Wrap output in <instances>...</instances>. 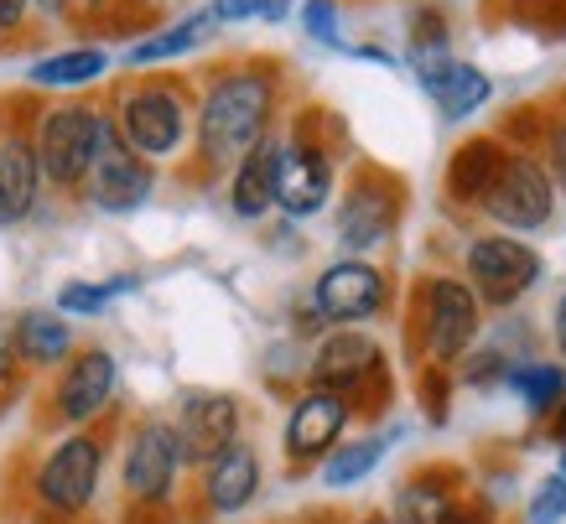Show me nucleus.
<instances>
[{"instance_id": "72a5a7b5", "label": "nucleus", "mask_w": 566, "mask_h": 524, "mask_svg": "<svg viewBox=\"0 0 566 524\" xmlns=\"http://www.w3.org/2000/svg\"><path fill=\"white\" fill-rule=\"evenodd\" d=\"M27 6H36V0H0V36L17 32L21 21H27Z\"/></svg>"}, {"instance_id": "f03ea898", "label": "nucleus", "mask_w": 566, "mask_h": 524, "mask_svg": "<svg viewBox=\"0 0 566 524\" xmlns=\"http://www.w3.org/2000/svg\"><path fill=\"white\" fill-rule=\"evenodd\" d=\"M115 136L88 104H57L36 125V161L52 187H78L99 161L104 140Z\"/></svg>"}, {"instance_id": "423d86ee", "label": "nucleus", "mask_w": 566, "mask_h": 524, "mask_svg": "<svg viewBox=\"0 0 566 524\" xmlns=\"http://www.w3.org/2000/svg\"><path fill=\"white\" fill-rule=\"evenodd\" d=\"M479 291L468 281H452V275H437L427 281V354L437 364H452L463 358L473 343H479Z\"/></svg>"}, {"instance_id": "ea45409f", "label": "nucleus", "mask_w": 566, "mask_h": 524, "mask_svg": "<svg viewBox=\"0 0 566 524\" xmlns=\"http://www.w3.org/2000/svg\"><path fill=\"white\" fill-rule=\"evenodd\" d=\"M265 17L281 21V17H286V0H265Z\"/></svg>"}, {"instance_id": "a211bd4d", "label": "nucleus", "mask_w": 566, "mask_h": 524, "mask_svg": "<svg viewBox=\"0 0 566 524\" xmlns=\"http://www.w3.org/2000/svg\"><path fill=\"white\" fill-rule=\"evenodd\" d=\"M281 151H286V146L260 140L255 151H250L240 167H234L229 208H234L240 219H265V213L275 208V198H281Z\"/></svg>"}, {"instance_id": "7c9ffc66", "label": "nucleus", "mask_w": 566, "mask_h": 524, "mask_svg": "<svg viewBox=\"0 0 566 524\" xmlns=\"http://www.w3.org/2000/svg\"><path fill=\"white\" fill-rule=\"evenodd\" d=\"M427 48H447L442 11H416L411 17V52H427Z\"/></svg>"}, {"instance_id": "dca6fc26", "label": "nucleus", "mask_w": 566, "mask_h": 524, "mask_svg": "<svg viewBox=\"0 0 566 524\" xmlns=\"http://www.w3.org/2000/svg\"><path fill=\"white\" fill-rule=\"evenodd\" d=\"M109 389H115V358L104 348H88L69 364L63 385H57V416L73 426H84L88 416H99L109 406Z\"/></svg>"}, {"instance_id": "f704fd0d", "label": "nucleus", "mask_w": 566, "mask_h": 524, "mask_svg": "<svg viewBox=\"0 0 566 524\" xmlns=\"http://www.w3.org/2000/svg\"><path fill=\"white\" fill-rule=\"evenodd\" d=\"M551 327H556V348L566 354V291L556 296V312H551Z\"/></svg>"}, {"instance_id": "20e7f679", "label": "nucleus", "mask_w": 566, "mask_h": 524, "mask_svg": "<svg viewBox=\"0 0 566 524\" xmlns=\"http://www.w3.org/2000/svg\"><path fill=\"white\" fill-rule=\"evenodd\" d=\"M541 281V254L520 234H483L468 244V286L479 302L510 306Z\"/></svg>"}, {"instance_id": "e433bc0d", "label": "nucleus", "mask_w": 566, "mask_h": 524, "mask_svg": "<svg viewBox=\"0 0 566 524\" xmlns=\"http://www.w3.org/2000/svg\"><path fill=\"white\" fill-rule=\"evenodd\" d=\"M442 524H489V520H483V514H473V509H452Z\"/></svg>"}, {"instance_id": "412c9836", "label": "nucleus", "mask_w": 566, "mask_h": 524, "mask_svg": "<svg viewBox=\"0 0 566 524\" xmlns=\"http://www.w3.org/2000/svg\"><path fill=\"white\" fill-rule=\"evenodd\" d=\"M421 88H427L431 104L442 109V119H468L473 109H483V104H489V94H494L489 73L473 69V63H458V57H452L437 78H427Z\"/></svg>"}, {"instance_id": "f257e3e1", "label": "nucleus", "mask_w": 566, "mask_h": 524, "mask_svg": "<svg viewBox=\"0 0 566 524\" xmlns=\"http://www.w3.org/2000/svg\"><path fill=\"white\" fill-rule=\"evenodd\" d=\"M275 115V84L271 73L240 69L223 73L208 88L203 109H198V136H203L208 161H244L265 140V125Z\"/></svg>"}, {"instance_id": "6e6552de", "label": "nucleus", "mask_w": 566, "mask_h": 524, "mask_svg": "<svg viewBox=\"0 0 566 524\" xmlns=\"http://www.w3.org/2000/svg\"><path fill=\"white\" fill-rule=\"evenodd\" d=\"M312 385L327 389V395H344L348 406L364 400V389H385V358H379V343L364 338V333H333V338L317 348L312 358Z\"/></svg>"}, {"instance_id": "b1692460", "label": "nucleus", "mask_w": 566, "mask_h": 524, "mask_svg": "<svg viewBox=\"0 0 566 524\" xmlns=\"http://www.w3.org/2000/svg\"><path fill=\"white\" fill-rule=\"evenodd\" d=\"M504 385H510L520 400H525V410H531V416H546V410L562 406L566 369H562V364H515Z\"/></svg>"}, {"instance_id": "2eb2a0df", "label": "nucleus", "mask_w": 566, "mask_h": 524, "mask_svg": "<svg viewBox=\"0 0 566 524\" xmlns=\"http://www.w3.org/2000/svg\"><path fill=\"white\" fill-rule=\"evenodd\" d=\"M348 410L354 406H348L344 395H327V389L302 395V400L292 406V416H286V457H292V462L327 457L333 447H338V437H344Z\"/></svg>"}, {"instance_id": "9b49d317", "label": "nucleus", "mask_w": 566, "mask_h": 524, "mask_svg": "<svg viewBox=\"0 0 566 524\" xmlns=\"http://www.w3.org/2000/svg\"><path fill=\"white\" fill-rule=\"evenodd\" d=\"M151 187H156V171L146 167V156L130 151L125 136H109L94 171H88L84 192H88V203L104 208V213H136L151 198Z\"/></svg>"}, {"instance_id": "393cba45", "label": "nucleus", "mask_w": 566, "mask_h": 524, "mask_svg": "<svg viewBox=\"0 0 566 524\" xmlns=\"http://www.w3.org/2000/svg\"><path fill=\"white\" fill-rule=\"evenodd\" d=\"M104 57L99 48H73V52H57V57H42L32 63V84L42 88H78V84H94L104 73Z\"/></svg>"}, {"instance_id": "4c0bfd02", "label": "nucleus", "mask_w": 566, "mask_h": 524, "mask_svg": "<svg viewBox=\"0 0 566 524\" xmlns=\"http://www.w3.org/2000/svg\"><path fill=\"white\" fill-rule=\"evenodd\" d=\"M551 437H556V441H562V447H566V406L556 410V421H551Z\"/></svg>"}, {"instance_id": "9d476101", "label": "nucleus", "mask_w": 566, "mask_h": 524, "mask_svg": "<svg viewBox=\"0 0 566 524\" xmlns=\"http://www.w3.org/2000/svg\"><path fill=\"white\" fill-rule=\"evenodd\" d=\"M395 219H400V187L379 171H359L338 203V239L344 250H375L395 229Z\"/></svg>"}, {"instance_id": "4468645a", "label": "nucleus", "mask_w": 566, "mask_h": 524, "mask_svg": "<svg viewBox=\"0 0 566 524\" xmlns=\"http://www.w3.org/2000/svg\"><path fill=\"white\" fill-rule=\"evenodd\" d=\"M99 462H104L99 441H88V437L63 441V447L48 457L42 478H36L42 504L57 509V514H78V509H88V499H94V489H99Z\"/></svg>"}, {"instance_id": "5701e85b", "label": "nucleus", "mask_w": 566, "mask_h": 524, "mask_svg": "<svg viewBox=\"0 0 566 524\" xmlns=\"http://www.w3.org/2000/svg\"><path fill=\"white\" fill-rule=\"evenodd\" d=\"M213 27H219V17H213V11H198V17L177 21V27H167V32H156L151 42L130 48V69H146V63H167V57H182V52L203 48L208 36H213Z\"/></svg>"}, {"instance_id": "bb28decb", "label": "nucleus", "mask_w": 566, "mask_h": 524, "mask_svg": "<svg viewBox=\"0 0 566 524\" xmlns=\"http://www.w3.org/2000/svg\"><path fill=\"white\" fill-rule=\"evenodd\" d=\"M447 514H452V499H447L442 478H431V473L406 483L400 499H395V524H442Z\"/></svg>"}, {"instance_id": "c9c22d12", "label": "nucleus", "mask_w": 566, "mask_h": 524, "mask_svg": "<svg viewBox=\"0 0 566 524\" xmlns=\"http://www.w3.org/2000/svg\"><path fill=\"white\" fill-rule=\"evenodd\" d=\"M11 354H17V338H6V333H0V379L11 374Z\"/></svg>"}, {"instance_id": "39448f33", "label": "nucleus", "mask_w": 566, "mask_h": 524, "mask_svg": "<svg viewBox=\"0 0 566 524\" xmlns=\"http://www.w3.org/2000/svg\"><path fill=\"white\" fill-rule=\"evenodd\" d=\"M120 136L136 156H172L188 140V104L167 84L136 88L120 104Z\"/></svg>"}, {"instance_id": "cd10ccee", "label": "nucleus", "mask_w": 566, "mask_h": 524, "mask_svg": "<svg viewBox=\"0 0 566 524\" xmlns=\"http://www.w3.org/2000/svg\"><path fill=\"white\" fill-rule=\"evenodd\" d=\"M136 281L130 275H115V281H69V286L57 291V312H84V317H94V312H104V306L115 302L120 291H130Z\"/></svg>"}, {"instance_id": "2f4dec72", "label": "nucleus", "mask_w": 566, "mask_h": 524, "mask_svg": "<svg viewBox=\"0 0 566 524\" xmlns=\"http://www.w3.org/2000/svg\"><path fill=\"white\" fill-rule=\"evenodd\" d=\"M546 171H551V182L566 192V119H556L546 130Z\"/></svg>"}, {"instance_id": "79ce46f5", "label": "nucleus", "mask_w": 566, "mask_h": 524, "mask_svg": "<svg viewBox=\"0 0 566 524\" xmlns=\"http://www.w3.org/2000/svg\"><path fill=\"white\" fill-rule=\"evenodd\" d=\"M562 478H566V457H562Z\"/></svg>"}, {"instance_id": "473e14b6", "label": "nucleus", "mask_w": 566, "mask_h": 524, "mask_svg": "<svg viewBox=\"0 0 566 524\" xmlns=\"http://www.w3.org/2000/svg\"><path fill=\"white\" fill-rule=\"evenodd\" d=\"M208 11H213V17H219V27H223V21H250V17H265V0H213Z\"/></svg>"}, {"instance_id": "c756f323", "label": "nucleus", "mask_w": 566, "mask_h": 524, "mask_svg": "<svg viewBox=\"0 0 566 524\" xmlns=\"http://www.w3.org/2000/svg\"><path fill=\"white\" fill-rule=\"evenodd\" d=\"M566 520V478L551 473L541 489L531 493V524H562Z\"/></svg>"}, {"instance_id": "c85d7f7f", "label": "nucleus", "mask_w": 566, "mask_h": 524, "mask_svg": "<svg viewBox=\"0 0 566 524\" xmlns=\"http://www.w3.org/2000/svg\"><path fill=\"white\" fill-rule=\"evenodd\" d=\"M302 27H307L312 42L344 48V32H338V0H307V6H302Z\"/></svg>"}, {"instance_id": "7ed1b4c3", "label": "nucleus", "mask_w": 566, "mask_h": 524, "mask_svg": "<svg viewBox=\"0 0 566 524\" xmlns=\"http://www.w3.org/2000/svg\"><path fill=\"white\" fill-rule=\"evenodd\" d=\"M483 213L499 223V229H510V234H531V229H546L551 213H556V182H551V171L535 161V156L515 151L499 171L494 192L483 198Z\"/></svg>"}, {"instance_id": "aec40b11", "label": "nucleus", "mask_w": 566, "mask_h": 524, "mask_svg": "<svg viewBox=\"0 0 566 524\" xmlns=\"http://www.w3.org/2000/svg\"><path fill=\"white\" fill-rule=\"evenodd\" d=\"M260 489V457L250 447H229L223 457L208 462V504L219 509V514H234L255 499Z\"/></svg>"}, {"instance_id": "a19ab883", "label": "nucleus", "mask_w": 566, "mask_h": 524, "mask_svg": "<svg viewBox=\"0 0 566 524\" xmlns=\"http://www.w3.org/2000/svg\"><path fill=\"white\" fill-rule=\"evenodd\" d=\"M359 524H395V520H359Z\"/></svg>"}, {"instance_id": "58836bf2", "label": "nucleus", "mask_w": 566, "mask_h": 524, "mask_svg": "<svg viewBox=\"0 0 566 524\" xmlns=\"http://www.w3.org/2000/svg\"><path fill=\"white\" fill-rule=\"evenodd\" d=\"M36 6H42L48 17H63V11H69V0H36Z\"/></svg>"}, {"instance_id": "6ab92c4d", "label": "nucleus", "mask_w": 566, "mask_h": 524, "mask_svg": "<svg viewBox=\"0 0 566 524\" xmlns=\"http://www.w3.org/2000/svg\"><path fill=\"white\" fill-rule=\"evenodd\" d=\"M36 182H42L36 146H27L21 136H6L0 140V229H17L32 213Z\"/></svg>"}, {"instance_id": "f3484780", "label": "nucleus", "mask_w": 566, "mask_h": 524, "mask_svg": "<svg viewBox=\"0 0 566 524\" xmlns=\"http://www.w3.org/2000/svg\"><path fill=\"white\" fill-rule=\"evenodd\" d=\"M504 161H510V151H504L494 136L463 140V146L452 151V161H447V198L463 208H483V198L494 192Z\"/></svg>"}, {"instance_id": "a878e982", "label": "nucleus", "mask_w": 566, "mask_h": 524, "mask_svg": "<svg viewBox=\"0 0 566 524\" xmlns=\"http://www.w3.org/2000/svg\"><path fill=\"white\" fill-rule=\"evenodd\" d=\"M385 447H390L385 437H364V441H348V447H338V452L323 462V483H327V489H354V483H364V478L379 468Z\"/></svg>"}, {"instance_id": "0eeeda50", "label": "nucleus", "mask_w": 566, "mask_h": 524, "mask_svg": "<svg viewBox=\"0 0 566 524\" xmlns=\"http://www.w3.org/2000/svg\"><path fill=\"white\" fill-rule=\"evenodd\" d=\"M172 431L182 441V457L188 462H213L223 457L229 447H240V406L234 395H219V389H188L177 400V416H172Z\"/></svg>"}, {"instance_id": "1a4fd4ad", "label": "nucleus", "mask_w": 566, "mask_h": 524, "mask_svg": "<svg viewBox=\"0 0 566 524\" xmlns=\"http://www.w3.org/2000/svg\"><path fill=\"white\" fill-rule=\"evenodd\" d=\"M327 198H333V156L302 119L292 146L281 151V198L275 203L286 208L292 219H312V213L327 208Z\"/></svg>"}, {"instance_id": "f8f14e48", "label": "nucleus", "mask_w": 566, "mask_h": 524, "mask_svg": "<svg viewBox=\"0 0 566 524\" xmlns=\"http://www.w3.org/2000/svg\"><path fill=\"white\" fill-rule=\"evenodd\" d=\"M182 441H177L172 426L146 421L130 437V457H125V489L136 493L140 504H167V493L177 483V468H182Z\"/></svg>"}, {"instance_id": "ddd939ff", "label": "nucleus", "mask_w": 566, "mask_h": 524, "mask_svg": "<svg viewBox=\"0 0 566 524\" xmlns=\"http://www.w3.org/2000/svg\"><path fill=\"white\" fill-rule=\"evenodd\" d=\"M385 275L375 265H364V260H338V265H327L317 275V286H312V306L323 312L327 322H364L385 312Z\"/></svg>"}, {"instance_id": "4be33fe9", "label": "nucleus", "mask_w": 566, "mask_h": 524, "mask_svg": "<svg viewBox=\"0 0 566 524\" xmlns=\"http://www.w3.org/2000/svg\"><path fill=\"white\" fill-rule=\"evenodd\" d=\"M17 354L27 358V364H57V358H69L73 348V333H69V322L57 317V312H27V317L17 322Z\"/></svg>"}]
</instances>
